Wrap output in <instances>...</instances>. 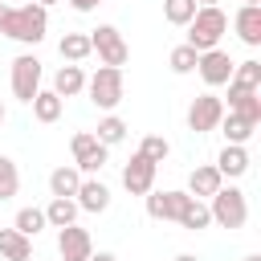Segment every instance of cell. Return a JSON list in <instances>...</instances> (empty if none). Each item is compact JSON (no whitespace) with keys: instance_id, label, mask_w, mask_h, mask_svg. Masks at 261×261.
<instances>
[{"instance_id":"obj_2","label":"cell","mask_w":261,"mask_h":261,"mask_svg":"<svg viewBox=\"0 0 261 261\" xmlns=\"http://www.w3.org/2000/svg\"><path fill=\"white\" fill-rule=\"evenodd\" d=\"M224 33H228V16L220 12V4L196 8V16L188 20V45H192L196 53H204V49H216Z\"/></svg>"},{"instance_id":"obj_5","label":"cell","mask_w":261,"mask_h":261,"mask_svg":"<svg viewBox=\"0 0 261 261\" xmlns=\"http://www.w3.org/2000/svg\"><path fill=\"white\" fill-rule=\"evenodd\" d=\"M90 49L98 53V61L102 65H126V57H130V49H126V41H122V33L114 29V24H98L94 33H90Z\"/></svg>"},{"instance_id":"obj_13","label":"cell","mask_w":261,"mask_h":261,"mask_svg":"<svg viewBox=\"0 0 261 261\" xmlns=\"http://www.w3.org/2000/svg\"><path fill=\"white\" fill-rule=\"evenodd\" d=\"M232 29L249 49H257L261 45V4H241L237 16H232Z\"/></svg>"},{"instance_id":"obj_39","label":"cell","mask_w":261,"mask_h":261,"mask_svg":"<svg viewBox=\"0 0 261 261\" xmlns=\"http://www.w3.org/2000/svg\"><path fill=\"white\" fill-rule=\"evenodd\" d=\"M245 261H261V253H249V257H245Z\"/></svg>"},{"instance_id":"obj_24","label":"cell","mask_w":261,"mask_h":261,"mask_svg":"<svg viewBox=\"0 0 261 261\" xmlns=\"http://www.w3.org/2000/svg\"><path fill=\"white\" fill-rule=\"evenodd\" d=\"M57 53L65 57V61H86L94 49H90V33H65L61 41H57Z\"/></svg>"},{"instance_id":"obj_4","label":"cell","mask_w":261,"mask_h":261,"mask_svg":"<svg viewBox=\"0 0 261 261\" xmlns=\"http://www.w3.org/2000/svg\"><path fill=\"white\" fill-rule=\"evenodd\" d=\"M86 94L98 110H114L122 102V69L118 65H102L94 77H86Z\"/></svg>"},{"instance_id":"obj_12","label":"cell","mask_w":261,"mask_h":261,"mask_svg":"<svg viewBox=\"0 0 261 261\" xmlns=\"http://www.w3.org/2000/svg\"><path fill=\"white\" fill-rule=\"evenodd\" d=\"M188 204V192H147V216L151 220H175L179 208Z\"/></svg>"},{"instance_id":"obj_35","label":"cell","mask_w":261,"mask_h":261,"mask_svg":"<svg viewBox=\"0 0 261 261\" xmlns=\"http://www.w3.org/2000/svg\"><path fill=\"white\" fill-rule=\"evenodd\" d=\"M86 261H118V257H114V253H90Z\"/></svg>"},{"instance_id":"obj_22","label":"cell","mask_w":261,"mask_h":261,"mask_svg":"<svg viewBox=\"0 0 261 261\" xmlns=\"http://www.w3.org/2000/svg\"><path fill=\"white\" fill-rule=\"evenodd\" d=\"M29 106H33V118H37V122H57V118H61L65 98H57L53 90H37V98H33Z\"/></svg>"},{"instance_id":"obj_3","label":"cell","mask_w":261,"mask_h":261,"mask_svg":"<svg viewBox=\"0 0 261 261\" xmlns=\"http://www.w3.org/2000/svg\"><path fill=\"white\" fill-rule=\"evenodd\" d=\"M208 200H212L208 212H212V220H216L220 228H245V220H249V200H245L241 188H224V184H220Z\"/></svg>"},{"instance_id":"obj_16","label":"cell","mask_w":261,"mask_h":261,"mask_svg":"<svg viewBox=\"0 0 261 261\" xmlns=\"http://www.w3.org/2000/svg\"><path fill=\"white\" fill-rule=\"evenodd\" d=\"M220 184H224V175L216 171V163H200V167H192V175H188V196L208 200Z\"/></svg>"},{"instance_id":"obj_40","label":"cell","mask_w":261,"mask_h":261,"mask_svg":"<svg viewBox=\"0 0 261 261\" xmlns=\"http://www.w3.org/2000/svg\"><path fill=\"white\" fill-rule=\"evenodd\" d=\"M4 8H8V4H4V0H0V20H4Z\"/></svg>"},{"instance_id":"obj_28","label":"cell","mask_w":261,"mask_h":261,"mask_svg":"<svg viewBox=\"0 0 261 261\" xmlns=\"http://www.w3.org/2000/svg\"><path fill=\"white\" fill-rule=\"evenodd\" d=\"M106 159H110V147H102V143H98V147H90L82 159H73V167H77L82 175H98V171L106 167Z\"/></svg>"},{"instance_id":"obj_11","label":"cell","mask_w":261,"mask_h":261,"mask_svg":"<svg viewBox=\"0 0 261 261\" xmlns=\"http://www.w3.org/2000/svg\"><path fill=\"white\" fill-rule=\"evenodd\" d=\"M73 200H77L82 212H106V208H110V188H106L102 179H94V175H82Z\"/></svg>"},{"instance_id":"obj_10","label":"cell","mask_w":261,"mask_h":261,"mask_svg":"<svg viewBox=\"0 0 261 261\" xmlns=\"http://www.w3.org/2000/svg\"><path fill=\"white\" fill-rule=\"evenodd\" d=\"M122 188L130 192V196H147L151 188H155V163L151 159H143L139 151L130 155V163L122 167Z\"/></svg>"},{"instance_id":"obj_33","label":"cell","mask_w":261,"mask_h":261,"mask_svg":"<svg viewBox=\"0 0 261 261\" xmlns=\"http://www.w3.org/2000/svg\"><path fill=\"white\" fill-rule=\"evenodd\" d=\"M90 147H98V139H94V130H77L73 139H69V151H73V159H82Z\"/></svg>"},{"instance_id":"obj_32","label":"cell","mask_w":261,"mask_h":261,"mask_svg":"<svg viewBox=\"0 0 261 261\" xmlns=\"http://www.w3.org/2000/svg\"><path fill=\"white\" fill-rule=\"evenodd\" d=\"M196 0H163V16H167V24H188L192 16H196Z\"/></svg>"},{"instance_id":"obj_17","label":"cell","mask_w":261,"mask_h":261,"mask_svg":"<svg viewBox=\"0 0 261 261\" xmlns=\"http://www.w3.org/2000/svg\"><path fill=\"white\" fill-rule=\"evenodd\" d=\"M0 257L4 261H33V237L16 228H0Z\"/></svg>"},{"instance_id":"obj_37","label":"cell","mask_w":261,"mask_h":261,"mask_svg":"<svg viewBox=\"0 0 261 261\" xmlns=\"http://www.w3.org/2000/svg\"><path fill=\"white\" fill-rule=\"evenodd\" d=\"M196 4H200V8H208V4H220V0H196Z\"/></svg>"},{"instance_id":"obj_18","label":"cell","mask_w":261,"mask_h":261,"mask_svg":"<svg viewBox=\"0 0 261 261\" xmlns=\"http://www.w3.org/2000/svg\"><path fill=\"white\" fill-rule=\"evenodd\" d=\"M82 90H86V73H82L77 61L61 65V69L53 73V94H57V98H73V94H82Z\"/></svg>"},{"instance_id":"obj_25","label":"cell","mask_w":261,"mask_h":261,"mask_svg":"<svg viewBox=\"0 0 261 261\" xmlns=\"http://www.w3.org/2000/svg\"><path fill=\"white\" fill-rule=\"evenodd\" d=\"M94 139H98L102 147H118V143L126 139V122H122V118H118V114L110 110V114H106V118L98 122V130H94Z\"/></svg>"},{"instance_id":"obj_8","label":"cell","mask_w":261,"mask_h":261,"mask_svg":"<svg viewBox=\"0 0 261 261\" xmlns=\"http://www.w3.org/2000/svg\"><path fill=\"white\" fill-rule=\"evenodd\" d=\"M232 65H237V61H232L220 45H216V49H204V53H200V61H196V69H200L204 86H212V90H216V86H224V82L232 77Z\"/></svg>"},{"instance_id":"obj_36","label":"cell","mask_w":261,"mask_h":261,"mask_svg":"<svg viewBox=\"0 0 261 261\" xmlns=\"http://www.w3.org/2000/svg\"><path fill=\"white\" fill-rule=\"evenodd\" d=\"M171 261H200V257H192V253H179V257H171Z\"/></svg>"},{"instance_id":"obj_21","label":"cell","mask_w":261,"mask_h":261,"mask_svg":"<svg viewBox=\"0 0 261 261\" xmlns=\"http://www.w3.org/2000/svg\"><path fill=\"white\" fill-rule=\"evenodd\" d=\"M216 126L224 130V139H228V143H249V139H253V130H257V122H249L245 114H232V110H224Z\"/></svg>"},{"instance_id":"obj_9","label":"cell","mask_w":261,"mask_h":261,"mask_svg":"<svg viewBox=\"0 0 261 261\" xmlns=\"http://www.w3.org/2000/svg\"><path fill=\"white\" fill-rule=\"evenodd\" d=\"M57 253H61V261H86V257L94 253V241H90V232L77 228V220H73V224H65V228H57Z\"/></svg>"},{"instance_id":"obj_6","label":"cell","mask_w":261,"mask_h":261,"mask_svg":"<svg viewBox=\"0 0 261 261\" xmlns=\"http://www.w3.org/2000/svg\"><path fill=\"white\" fill-rule=\"evenodd\" d=\"M37 90H41V61H37L33 53L12 57V94H16L20 102H33Z\"/></svg>"},{"instance_id":"obj_41","label":"cell","mask_w":261,"mask_h":261,"mask_svg":"<svg viewBox=\"0 0 261 261\" xmlns=\"http://www.w3.org/2000/svg\"><path fill=\"white\" fill-rule=\"evenodd\" d=\"M0 122H4V102H0Z\"/></svg>"},{"instance_id":"obj_30","label":"cell","mask_w":261,"mask_h":261,"mask_svg":"<svg viewBox=\"0 0 261 261\" xmlns=\"http://www.w3.org/2000/svg\"><path fill=\"white\" fill-rule=\"evenodd\" d=\"M196 61H200V53L184 41V45H175L171 49V57H167V65H171V73H192L196 69Z\"/></svg>"},{"instance_id":"obj_34","label":"cell","mask_w":261,"mask_h":261,"mask_svg":"<svg viewBox=\"0 0 261 261\" xmlns=\"http://www.w3.org/2000/svg\"><path fill=\"white\" fill-rule=\"evenodd\" d=\"M98 4H102V0H69V8H73V12H94Z\"/></svg>"},{"instance_id":"obj_7","label":"cell","mask_w":261,"mask_h":261,"mask_svg":"<svg viewBox=\"0 0 261 261\" xmlns=\"http://www.w3.org/2000/svg\"><path fill=\"white\" fill-rule=\"evenodd\" d=\"M220 114H224V98H216V94H200V98H192V106H188V130L208 135V130H216Z\"/></svg>"},{"instance_id":"obj_23","label":"cell","mask_w":261,"mask_h":261,"mask_svg":"<svg viewBox=\"0 0 261 261\" xmlns=\"http://www.w3.org/2000/svg\"><path fill=\"white\" fill-rule=\"evenodd\" d=\"M77 184H82V171H77L73 163H61V167L49 171V192H53V196H73Z\"/></svg>"},{"instance_id":"obj_19","label":"cell","mask_w":261,"mask_h":261,"mask_svg":"<svg viewBox=\"0 0 261 261\" xmlns=\"http://www.w3.org/2000/svg\"><path fill=\"white\" fill-rule=\"evenodd\" d=\"M175 224H179V228H188V232H200V228H208V224H212V212H208V204H204V200L188 196V204L179 208Z\"/></svg>"},{"instance_id":"obj_38","label":"cell","mask_w":261,"mask_h":261,"mask_svg":"<svg viewBox=\"0 0 261 261\" xmlns=\"http://www.w3.org/2000/svg\"><path fill=\"white\" fill-rule=\"evenodd\" d=\"M33 4H41V8H49V4H57V0H33Z\"/></svg>"},{"instance_id":"obj_20","label":"cell","mask_w":261,"mask_h":261,"mask_svg":"<svg viewBox=\"0 0 261 261\" xmlns=\"http://www.w3.org/2000/svg\"><path fill=\"white\" fill-rule=\"evenodd\" d=\"M77 200L73 196H53L49 200V208H45V224H53V228H65V224H73L77 220Z\"/></svg>"},{"instance_id":"obj_14","label":"cell","mask_w":261,"mask_h":261,"mask_svg":"<svg viewBox=\"0 0 261 261\" xmlns=\"http://www.w3.org/2000/svg\"><path fill=\"white\" fill-rule=\"evenodd\" d=\"M224 86H228V110L245 114L249 122H261V90H245V86H232V82H224Z\"/></svg>"},{"instance_id":"obj_29","label":"cell","mask_w":261,"mask_h":261,"mask_svg":"<svg viewBox=\"0 0 261 261\" xmlns=\"http://www.w3.org/2000/svg\"><path fill=\"white\" fill-rule=\"evenodd\" d=\"M12 228L24 232V237H37V232L45 228V208H20L16 220H12Z\"/></svg>"},{"instance_id":"obj_15","label":"cell","mask_w":261,"mask_h":261,"mask_svg":"<svg viewBox=\"0 0 261 261\" xmlns=\"http://www.w3.org/2000/svg\"><path fill=\"white\" fill-rule=\"evenodd\" d=\"M216 171H220L224 179H241V175L249 171V151H245V143H224V151L216 155Z\"/></svg>"},{"instance_id":"obj_26","label":"cell","mask_w":261,"mask_h":261,"mask_svg":"<svg viewBox=\"0 0 261 261\" xmlns=\"http://www.w3.org/2000/svg\"><path fill=\"white\" fill-rule=\"evenodd\" d=\"M232 86H245V90H261V61H237L232 65V77H228Z\"/></svg>"},{"instance_id":"obj_31","label":"cell","mask_w":261,"mask_h":261,"mask_svg":"<svg viewBox=\"0 0 261 261\" xmlns=\"http://www.w3.org/2000/svg\"><path fill=\"white\" fill-rule=\"evenodd\" d=\"M139 155H143V159H151V163L159 167V163H163V159L171 155V143H167L163 135H147V139L139 143Z\"/></svg>"},{"instance_id":"obj_1","label":"cell","mask_w":261,"mask_h":261,"mask_svg":"<svg viewBox=\"0 0 261 261\" xmlns=\"http://www.w3.org/2000/svg\"><path fill=\"white\" fill-rule=\"evenodd\" d=\"M45 29H49V8L41 4H8L4 8V20H0V37H12L20 45H41L45 41Z\"/></svg>"},{"instance_id":"obj_27","label":"cell","mask_w":261,"mask_h":261,"mask_svg":"<svg viewBox=\"0 0 261 261\" xmlns=\"http://www.w3.org/2000/svg\"><path fill=\"white\" fill-rule=\"evenodd\" d=\"M16 192H20V167L8 155H0V200H12Z\"/></svg>"},{"instance_id":"obj_42","label":"cell","mask_w":261,"mask_h":261,"mask_svg":"<svg viewBox=\"0 0 261 261\" xmlns=\"http://www.w3.org/2000/svg\"><path fill=\"white\" fill-rule=\"evenodd\" d=\"M245 4H261V0H245Z\"/></svg>"}]
</instances>
